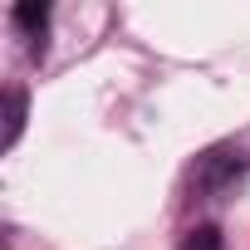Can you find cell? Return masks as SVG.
Instances as JSON below:
<instances>
[{
    "mask_svg": "<svg viewBox=\"0 0 250 250\" xmlns=\"http://www.w3.org/2000/svg\"><path fill=\"white\" fill-rule=\"evenodd\" d=\"M20 123H25V98L10 93V98H5V147L20 138Z\"/></svg>",
    "mask_w": 250,
    "mask_h": 250,
    "instance_id": "6da1fadb",
    "label": "cell"
},
{
    "mask_svg": "<svg viewBox=\"0 0 250 250\" xmlns=\"http://www.w3.org/2000/svg\"><path fill=\"white\" fill-rule=\"evenodd\" d=\"M182 250H221V235H216V226H196V230L182 240Z\"/></svg>",
    "mask_w": 250,
    "mask_h": 250,
    "instance_id": "7a4b0ae2",
    "label": "cell"
},
{
    "mask_svg": "<svg viewBox=\"0 0 250 250\" xmlns=\"http://www.w3.org/2000/svg\"><path fill=\"white\" fill-rule=\"evenodd\" d=\"M15 20H20V25H25V30H30V35L40 40V35H44V20H49V15H44L40 5H20V10H15Z\"/></svg>",
    "mask_w": 250,
    "mask_h": 250,
    "instance_id": "3957f363",
    "label": "cell"
}]
</instances>
